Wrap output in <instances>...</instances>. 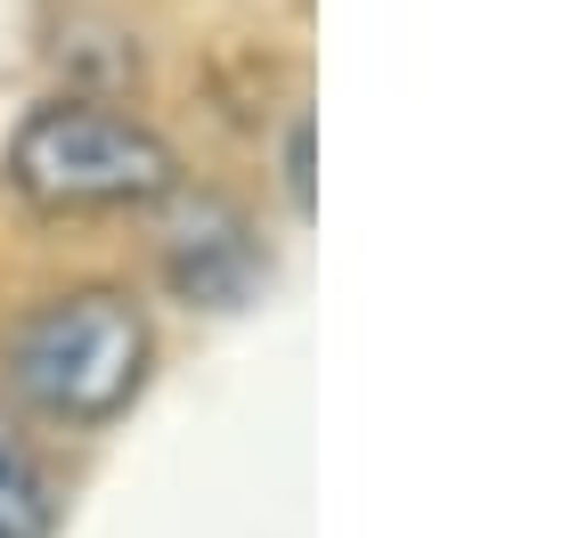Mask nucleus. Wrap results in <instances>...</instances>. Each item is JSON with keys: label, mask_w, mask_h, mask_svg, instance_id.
<instances>
[{"label": "nucleus", "mask_w": 563, "mask_h": 538, "mask_svg": "<svg viewBox=\"0 0 563 538\" xmlns=\"http://www.w3.org/2000/svg\"><path fill=\"white\" fill-rule=\"evenodd\" d=\"M42 530H49V482L33 449L0 425V538H42Z\"/></svg>", "instance_id": "4"}, {"label": "nucleus", "mask_w": 563, "mask_h": 538, "mask_svg": "<svg viewBox=\"0 0 563 538\" xmlns=\"http://www.w3.org/2000/svg\"><path fill=\"white\" fill-rule=\"evenodd\" d=\"M9 188L42 213H123L180 197V156L123 107L49 99L9 139Z\"/></svg>", "instance_id": "2"}, {"label": "nucleus", "mask_w": 563, "mask_h": 538, "mask_svg": "<svg viewBox=\"0 0 563 538\" xmlns=\"http://www.w3.org/2000/svg\"><path fill=\"white\" fill-rule=\"evenodd\" d=\"M0 368H9V392L49 425H107L147 383V318L114 285H74L9 326Z\"/></svg>", "instance_id": "1"}, {"label": "nucleus", "mask_w": 563, "mask_h": 538, "mask_svg": "<svg viewBox=\"0 0 563 538\" xmlns=\"http://www.w3.org/2000/svg\"><path fill=\"white\" fill-rule=\"evenodd\" d=\"M164 278L197 311H238L269 278V254L229 197H180V213L164 221Z\"/></svg>", "instance_id": "3"}, {"label": "nucleus", "mask_w": 563, "mask_h": 538, "mask_svg": "<svg viewBox=\"0 0 563 538\" xmlns=\"http://www.w3.org/2000/svg\"><path fill=\"white\" fill-rule=\"evenodd\" d=\"M286 197L310 213V123H295V139H286Z\"/></svg>", "instance_id": "5"}]
</instances>
